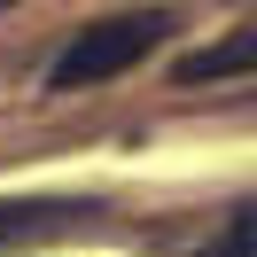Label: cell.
<instances>
[{
  "label": "cell",
  "mask_w": 257,
  "mask_h": 257,
  "mask_svg": "<svg viewBox=\"0 0 257 257\" xmlns=\"http://www.w3.org/2000/svg\"><path fill=\"white\" fill-rule=\"evenodd\" d=\"M164 32H172V16H156V8H141V16H109V24H86V32L47 63V86H55V94L101 86V78H117V70H133L141 55H156Z\"/></svg>",
  "instance_id": "cell-1"
},
{
  "label": "cell",
  "mask_w": 257,
  "mask_h": 257,
  "mask_svg": "<svg viewBox=\"0 0 257 257\" xmlns=\"http://www.w3.org/2000/svg\"><path fill=\"white\" fill-rule=\"evenodd\" d=\"M70 210L63 203H8L0 210V249H16V241H39V234H55Z\"/></svg>",
  "instance_id": "cell-2"
},
{
  "label": "cell",
  "mask_w": 257,
  "mask_h": 257,
  "mask_svg": "<svg viewBox=\"0 0 257 257\" xmlns=\"http://www.w3.org/2000/svg\"><path fill=\"white\" fill-rule=\"evenodd\" d=\"M226 70H257V32L249 39H226V47H203V55H187V63H179V78H226Z\"/></svg>",
  "instance_id": "cell-3"
},
{
  "label": "cell",
  "mask_w": 257,
  "mask_h": 257,
  "mask_svg": "<svg viewBox=\"0 0 257 257\" xmlns=\"http://www.w3.org/2000/svg\"><path fill=\"white\" fill-rule=\"evenodd\" d=\"M195 257H257V210H234L226 234L210 241V249H195Z\"/></svg>",
  "instance_id": "cell-4"
}]
</instances>
